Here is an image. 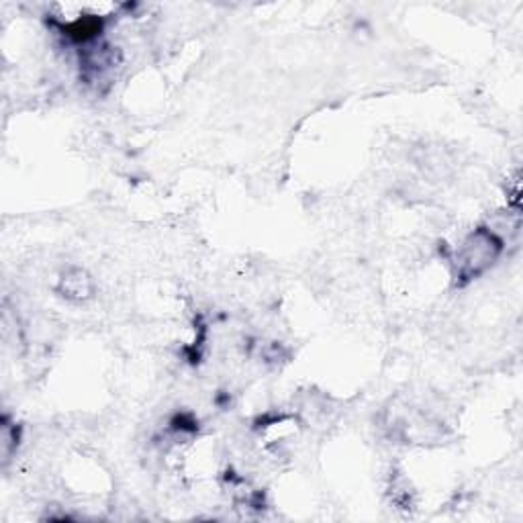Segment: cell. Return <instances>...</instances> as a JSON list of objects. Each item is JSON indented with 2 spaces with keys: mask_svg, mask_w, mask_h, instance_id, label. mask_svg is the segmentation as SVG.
<instances>
[{
  "mask_svg": "<svg viewBox=\"0 0 523 523\" xmlns=\"http://www.w3.org/2000/svg\"><path fill=\"white\" fill-rule=\"evenodd\" d=\"M499 252H501V241L493 233L485 229L472 233L460 249V260H458L460 262V275L466 278L479 276L497 260Z\"/></svg>",
  "mask_w": 523,
  "mask_h": 523,
  "instance_id": "6da1fadb",
  "label": "cell"
},
{
  "mask_svg": "<svg viewBox=\"0 0 523 523\" xmlns=\"http://www.w3.org/2000/svg\"><path fill=\"white\" fill-rule=\"evenodd\" d=\"M62 291L68 299H86L92 293V283L82 270H72L68 276L62 278Z\"/></svg>",
  "mask_w": 523,
  "mask_h": 523,
  "instance_id": "7a4b0ae2",
  "label": "cell"
}]
</instances>
